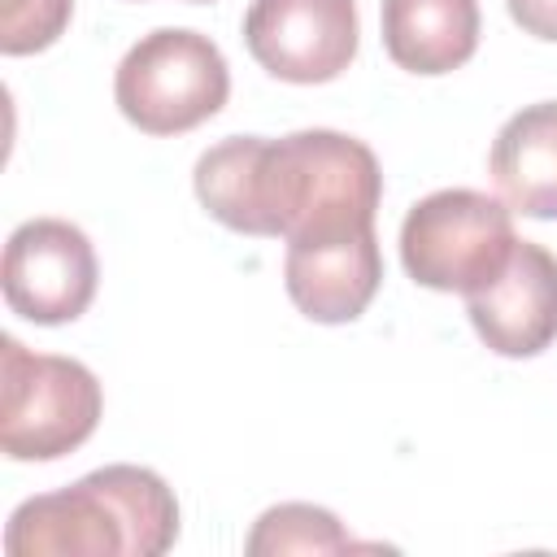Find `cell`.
I'll list each match as a JSON object with an SVG mask.
<instances>
[{"instance_id":"obj_1","label":"cell","mask_w":557,"mask_h":557,"mask_svg":"<svg viewBox=\"0 0 557 557\" xmlns=\"http://www.w3.org/2000/svg\"><path fill=\"white\" fill-rule=\"evenodd\" d=\"M196 200L239 235H322L374 226L383 200L379 157L344 131H292L283 139L231 135L200 152Z\"/></svg>"},{"instance_id":"obj_2","label":"cell","mask_w":557,"mask_h":557,"mask_svg":"<svg viewBox=\"0 0 557 557\" xmlns=\"http://www.w3.org/2000/svg\"><path fill=\"white\" fill-rule=\"evenodd\" d=\"M178 540V500L157 470L104 466L13 509L9 557H161Z\"/></svg>"},{"instance_id":"obj_3","label":"cell","mask_w":557,"mask_h":557,"mask_svg":"<svg viewBox=\"0 0 557 557\" xmlns=\"http://www.w3.org/2000/svg\"><path fill=\"white\" fill-rule=\"evenodd\" d=\"M104 409L96 374L57 352L0 339V444L13 461H57L91 440Z\"/></svg>"},{"instance_id":"obj_4","label":"cell","mask_w":557,"mask_h":557,"mask_svg":"<svg viewBox=\"0 0 557 557\" xmlns=\"http://www.w3.org/2000/svg\"><path fill=\"white\" fill-rule=\"evenodd\" d=\"M513 209L474 187H444L422 196L400 222V261L418 287L479 292L513 257Z\"/></svg>"},{"instance_id":"obj_5","label":"cell","mask_w":557,"mask_h":557,"mask_svg":"<svg viewBox=\"0 0 557 557\" xmlns=\"http://www.w3.org/2000/svg\"><path fill=\"white\" fill-rule=\"evenodd\" d=\"M231 96L222 48L187 26H161L131 44L113 74V100L144 135H183L209 122Z\"/></svg>"},{"instance_id":"obj_6","label":"cell","mask_w":557,"mask_h":557,"mask_svg":"<svg viewBox=\"0 0 557 557\" xmlns=\"http://www.w3.org/2000/svg\"><path fill=\"white\" fill-rule=\"evenodd\" d=\"M96 248L65 218H30L4 244V305L35 326H61L83 318L96 296Z\"/></svg>"},{"instance_id":"obj_7","label":"cell","mask_w":557,"mask_h":557,"mask_svg":"<svg viewBox=\"0 0 557 557\" xmlns=\"http://www.w3.org/2000/svg\"><path fill=\"white\" fill-rule=\"evenodd\" d=\"M352 0H252L244 13V44L252 61L283 83H331L357 57Z\"/></svg>"},{"instance_id":"obj_8","label":"cell","mask_w":557,"mask_h":557,"mask_svg":"<svg viewBox=\"0 0 557 557\" xmlns=\"http://www.w3.org/2000/svg\"><path fill=\"white\" fill-rule=\"evenodd\" d=\"M283 283L292 305L322 326L361 318L383 283V252L374 226H344L287 239Z\"/></svg>"},{"instance_id":"obj_9","label":"cell","mask_w":557,"mask_h":557,"mask_svg":"<svg viewBox=\"0 0 557 557\" xmlns=\"http://www.w3.org/2000/svg\"><path fill=\"white\" fill-rule=\"evenodd\" d=\"M479 339L496 357H535L557 339V257L544 244L518 239L509 265L466 296Z\"/></svg>"},{"instance_id":"obj_10","label":"cell","mask_w":557,"mask_h":557,"mask_svg":"<svg viewBox=\"0 0 557 557\" xmlns=\"http://www.w3.org/2000/svg\"><path fill=\"white\" fill-rule=\"evenodd\" d=\"M383 48L409 74H448L479 48V0H383Z\"/></svg>"},{"instance_id":"obj_11","label":"cell","mask_w":557,"mask_h":557,"mask_svg":"<svg viewBox=\"0 0 557 557\" xmlns=\"http://www.w3.org/2000/svg\"><path fill=\"white\" fill-rule=\"evenodd\" d=\"M500 200L522 218H557V100L518 109L487 152Z\"/></svg>"},{"instance_id":"obj_12","label":"cell","mask_w":557,"mask_h":557,"mask_svg":"<svg viewBox=\"0 0 557 557\" xmlns=\"http://www.w3.org/2000/svg\"><path fill=\"white\" fill-rule=\"evenodd\" d=\"M361 548L331 509L322 505H274L257 518L248 535V557H283V553H348Z\"/></svg>"},{"instance_id":"obj_13","label":"cell","mask_w":557,"mask_h":557,"mask_svg":"<svg viewBox=\"0 0 557 557\" xmlns=\"http://www.w3.org/2000/svg\"><path fill=\"white\" fill-rule=\"evenodd\" d=\"M74 0H4L0 13V52L4 57H26L44 52L61 39L70 26Z\"/></svg>"},{"instance_id":"obj_14","label":"cell","mask_w":557,"mask_h":557,"mask_svg":"<svg viewBox=\"0 0 557 557\" xmlns=\"http://www.w3.org/2000/svg\"><path fill=\"white\" fill-rule=\"evenodd\" d=\"M505 9L527 35L557 44V0H505Z\"/></svg>"},{"instance_id":"obj_15","label":"cell","mask_w":557,"mask_h":557,"mask_svg":"<svg viewBox=\"0 0 557 557\" xmlns=\"http://www.w3.org/2000/svg\"><path fill=\"white\" fill-rule=\"evenodd\" d=\"M196 4H205V0H196Z\"/></svg>"}]
</instances>
